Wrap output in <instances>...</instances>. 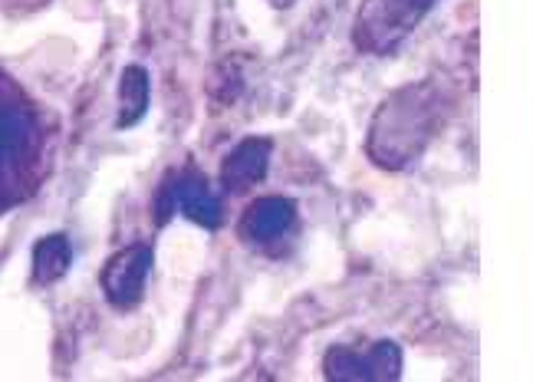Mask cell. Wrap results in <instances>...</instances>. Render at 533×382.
<instances>
[{
    "instance_id": "6da1fadb",
    "label": "cell",
    "mask_w": 533,
    "mask_h": 382,
    "mask_svg": "<svg viewBox=\"0 0 533 382\" xmlns=\"http://www.w3.org/2000/svg\"><path fill=\"white\" fill-rule=\"evenodd\" d=\"M447 99L435 83H415L392 93L372 119L369 155L382 168H402L415 162L425 145L438 135Z\"/></svg>"
},
{
    "instance_id": "7a4b0ae2",
    "label": "cell",
    "mask_w": 533,
    "mask_h": 382,
    "mask_svg": "<svg viewBox=\"0 0 533 382\" xmlns=\"http://www.w3.org/2000/svg\"><path fill=\"white\" fill-rule=\"evenodd\" d=\"M435 0H365L356 20V43L365 53H389L409 37Z\"/></svg>"
},
{
    "instance_id": "3957f363",
    "label": "cell",
    "mask_w": 533,
    "mask_h": 382,
    "mask_svg": "<svg viewBox=\"0 0 533 382\" xmlns=\"http://www.w3.org/2000/svg\"><path fill=\"white\" fill-rule=\"evenodd\" d=\"M33 135L37 122L30 105L17 99V89L0 83V182H7V188H13L10 182L20 178V165L27 162L23 155L33 145Z\"/></svg>"
},
{
    "instance_id": "277c9868",
    "label": "cell",
    "mask_w": 533,
    "mask_h": 382,
    "mask_svg": "<svg viewBox=\"0 0 533 382\" xmlns=\"http://www.w3.org/2000/svg\"><path fill=\"white\" fill-rule=\"evenodd\" d=\"M155 208H158V221H168V214H175V211H188L191 221H201V224L214 228L218 218H221L214 191H211L208 185H204V178L194 175V172L168 178V182L162 185V191H158Z\"/></svg>"
},
{
    "instance_id": "5b68a950",
    "label": "cell",
    "mask_w": 533,
    "mask_h": 382,
    "mask_svg": "<svg viewBox=\"0 0 533 382\" xmlns=\"http://www.w3.org/2000/svg\"><path fill=\"white\" fill-rule=\"evenodd\" d=\"M152 270V250L145 244H132V248L119 250L115 257H109L102 270V290L112 306H135L142 300L145 277Z\"/></svg>"
},
{
    "instance_id": "8992f818",
    "label": "cell",
    "mask_w": 533,
    "mask_h": 382,
    "mask_svg": "<svg viewBox=\"0 0 533 382\" xmlns=\"http://www.w3.org/2000/svg\"><path fill=\"white\" fill-rule=\"evenodd\" d=\"M293 214H296V204L290 198H280V195L257 198L247 208V214L240 218V238L250 241V244L274 241L280 234H286V228L293 224Z\"/></svg>"
},
{
    "instance_id": "52a82bcc",
    "label": "cell",
    "mask_w": 533,
    "mask_h": 382,
    "mask_svg": "<svg viewBox=\"0 0 533 382\" xmlns=\"http://www.w3.org/2000/svg\"><path fill=\"white\" fill-rule=\"evenodd\" d=\"M270 162V139H247L240 142L234 152L224 158L221 165V182L228 185L230 191H240L247 185L260 182Z\"/></svg>"
},
{
    "instance_id": "ba28073f",
    "label": "cell",
    "mask_w": 533,
    "mask_h": 382,
    "mask_svg": "<svg viewBox=\"0 0 533 382\" xmlns=\"http://www.w3.org/2000/svg\"><path fill=\"white\" fill-rule=\"evenodd\" d=\"M148 105V76L142 66H125L119 79V125H135Z\"/></svg>"
},
{
    "instance_id": "9c48e42d",
    "label": "cell",
    "mask_w": 533,
    "mask_h": 382,
    "mask_svg": "<svg viewBox=\"0 0 533 382\" xmlns=\"http://www.w3.org/2000/svg\"><path fill=\"white\" fill-rule=\"evenodd\" d=\"M69 241L63 234H49L33 248V264H37V280L40 284H53L57 277H63L69 270Z\"/></svg>"
},
{
    "instance_id": "30bf717a",
    "label": "cell",
    "mask_w": 533,
    "mask_h": 382,
    "mask_svg": "<svg viewBox=\"0 0 533 382\" xmlns=\"http://www.w3.org/2000/svg\"><path fill=\"white\" fill-rule=\"evenodd\" d=\"M326 376L329 379H369V366L349 349H333L326 356Z\"/></svg>"
},
{
    "instance_id": "8fae6325",
    "label": "cell",
    "mask_w": 533,
    "mask_h": 382,
    "mask_svg": "<svg viewBox=\"0 0 533 382\" xmlns=\"http://www.w3.org/2000/svg\"><path fill=\"white\" fill-rule=\"evenodd\" d=\"M365 366H369V379H395L402 369V353L395 343H379L365 356Z\"/></svg>"
},
{
    "instance_id": "7c38bea8",
    "label": "cell",
    "mask_w": 533,
    "mask_h": 382,
    "mask_svg": "<svg viewBox=\"0 0 533 382\" xmlns=\"http://www.w3.org/2000/svg\"><path fill=\"white\" fill-rule=\"evenodd\" d=\"M270 4H274V7H290L293 0H270Z\"/></svg>"
}]
</instances>
